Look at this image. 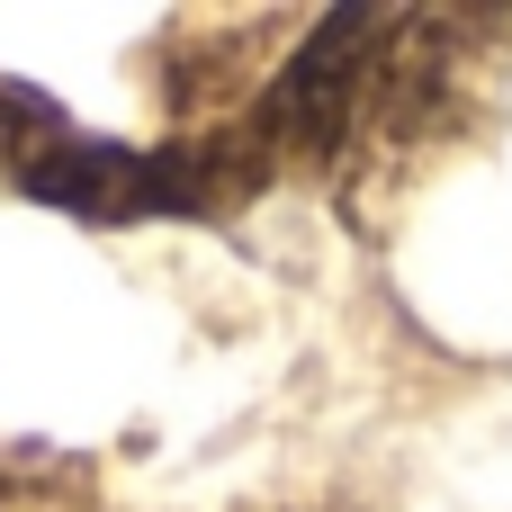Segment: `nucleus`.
<instances>
[{"label": "nucleus", "mask_w": 512, "mask_h": 512, "mask_svg": "<svg viewBox=\"0 0 512 512\" xmlns=\"http://www.w3.org/2000/svg\"><path fill=\"white\" fill-rule=\"evenodd\" d=\"M216 512H306V504H216Z\"/></svg>", "instance_id": "obj_3"}, {"label": "nucleus", "mask_w": 512, "mask_h": 512, "mask_svg": "<svg viewBox=\"0 0 512 512\" xmlns=\"http://www.w3.org/2000/svg\"><path fill=\"white\" fill-rule=\"evenodd\" d=\"M486 36L495 18L468 9H333L225 135L243 144L261 189L279 171L324 189H378L468 117Z\"/></svg>", "instance_id": "obj_1"}, {"label": "nucleus", "mask_w": 512, "mask_h": 512, "mask_svg": "<svg viewBox=\"0 0 512 512\" xmlns=\"http://www.w3.org/2000/svg\"><path fill=\"white\" fill-rule=\"evenodd\" d=\"M0 171L45 198V207H72V216H216L234 198H252V162L243 144L216 126L207 144H108V135H81L54 99H27V90H0Z\"/></svg>", "instance_id": "obj_2"}]
</instances>
